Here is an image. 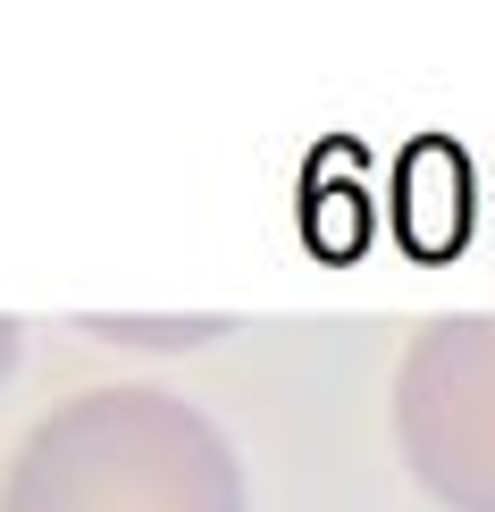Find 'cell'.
Segmentation results:
<instances>
[{
	"label": "cell",
	"mask_w": 495,
	"mask_h": 512,
	"mask_svg": "<svg viewBox=\"0 0 495 512\" xmlns=\"http://www.w3.org/2000/svg\"><path fill=\"white\" fill-rule=\"evenodd\" d=\"M0 512H252L244 454L193 395L84 387L0 462Z\"/></svg>",
	"instance_id": "obj_1"
},
{
	"label": "cell",
	"mask_w": 495,
	"mask_h": 512,
	"mask_svg": "<svg viewBox=\"0 0 495 512\" xmlns=\"http://www.w3.org/2000/svg\"><path fill=\"white\" fill-rule=\"evenodd\" d=\"M17 361H26V328H17V319H0V387H9Z\"/></svg>",
	"instance_id": "obj_4"
},
{
	"label": "cell",
	"mask_w": 495,
	"mask_h": 512,
	"mask_svg": "<svg viewBox=\"0 0 495 512\" xmlns=\"http://www.w3.org/2000/svg\"><path fill=\"white\" fill-rule=\"evenodd\" d=\"M84 336H101V345H135V353H193V345H227L235 319L227 311H185V319H135V311H93L76 319Z\"/></svg>",
	"instance_id": "obj_3"
},
{
	"label": "cell",
	"mask_w": 495,
	"mask_h": 512,
	"mask_svg": "<svg viewBox=\"0 0 495 512\" xmlns=\"http://www.w3.org/2000/svg\"><path fill=\"white\" fill-rule=\"evenodd\" d=\"M386 420L428 504L495 512V311L428 319L395 361Z\"/></svg>",
	"instance_id": "obj_2"
}]
</instances>
